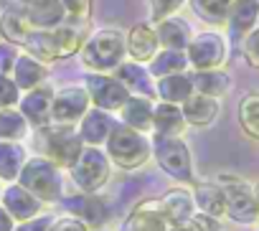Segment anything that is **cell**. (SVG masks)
I'll return each instance as SVG.
<instances>
[{
	"mask_svg": "<svg viewBox=\"0 0 259 231\" xmlns=\"http://www.w3.org/2000/svg\"><path fill=\"white\" fill-rule=\"evenodd\" d=\"M84 41H87V28H81L79 23H64L54 31H33L23 49L33 59L49 64L79 54Z\"/></svg>",
	"mask_w": 259,
	"mask_h": 231,
	"instance_id": "obj_1",
	"label": "cell"
},
{
	"mask_svg": "<svg viewBox=\"0 0 259 231\" xmlns=\"http://www.w3.org/2000/svg\"><path fill=\"white\" fill-rule=\"evenodd\" d=\"M81 61L94 74H112L127 56L124 33L119 28H102L92 36H87L81 46Z\"/></svg>",
	"mask_w": 259,
	"mask_h": 231,
	"instance_id": "obj_2",
	"label": "cell"
},
{
	"mask_svg": "<svg viewBox=\"0 0 259 231\" xmlns=\"http://www.w3.org/2000/svg\"><path fill=\"white\" fill-rule=\"evenodd\" d=\"M107 155L124 170H135L140 168L148 155H150V143L143 132H135V130H130L124 127L122 122L114 125V130L109 132L107 137Z\"/></svg>",
	"mask_w": 259,
	"mask_h": 231,
	"instance_id": "obj_3",
	"label": "cell"
},
{
	"mask_svg": "<svg viewBox=\"0 0 259 231\" xmlns=\"http://www.w3.org/2000/svg\"><path fill=\"white\" fill-rule=\"evenodd\" d=\"M188 66H193V71H208V69H221L229 59V43L224 38V33L219 31H201L193 33L188 49Z\"/></svg>",
	"mask_w": 259,
	"mask_h": 231,
	"instance_id": "obj_4",
	"label": "cell"
},
{
	"mask_svg": "<svg viewBox=\"0 0 259 231\" xmlns=\"http://www.w3.org/2000/svg\"><path fill=\"white\" fill-rule=\"evenodd\" d=\"M21 188H26L38 201H56L61 196L59 168L49 158H33L21 170Z\"/></svg>",
	"mask_w": 259,
	"mask_h": 231,
	"instance_id": "obj_5",
	"label": "cell"
},
{
	"mask_svg": "<svg viewBox=\"0 0 259 231\" xmlns=\"http://www.w3.org/2000/svg\"><path fill=\"white\" fill-rule=\"evenodd\" d=\"M69 170H71V180L81 193H97L109 178V160L99 148L84 145V150L79 153V158Z\"/></svg>",
	"mask_w": 259,
	"mask_h": 231,
	"instance_id": "obj_6",
	"label": "cell"
},
{
	"mask_svg": "<svg viewBox=\"0 0 259 231\" xmlns=\"http://www.w3.org/2000/svg\"><path fill=\"white\" fill-rule=\"evenodd\" d=\"M153 150H155V158H158L160 168H163L170 178H176V180H181V183H191V180H193L191 153H188V145H186L181 137L155 135Z\"/></svg>",
	"mask_w": 259,
	"mask_h": 231,
	"instance_id": "obj_7",
	"label": "cell"
},
{
	"mask_svg": "<svg viewBox=\"0 0 259 231\" xmlns=\"http://www.w3.org/2000/svg\"><path fill=\"white\" fill-rule=\"evenodd\" d=\"M84 89L89 94V102L97 107V109H104V112H119L124 107V102L133 97L112 74H87L84 79Z\"/></svg>",
	"mask_w": 259,
	"mask_h": 231,
	"instance_id": "obj_8",
	"label": "cell"
},
{
	"mask_svg": "<svg viewBox=\"0 0 259 231\" xmlns=\"http://www.w3.org/2000/svg\"><path fill=\"white\" fill-rule=\"evenodd\" d=\"M46 130V155L49 160L59 168L66 165L71 168L79 153L84 150V143L76 132L74 125H56V127H44Z\"/></svg>",
	"mask_w": 259,
	"mask_h": 231,
	"instance_id": "obj_9",
	"label": "cell"
},
{
	"mask_svg": "<svg viewBox=\"0 0 259 231\" xmlns=\"http://www.w3.org/2000/svg\"><path fill=\"white\" fill-rule=\"evenodd\" d=\"M89 94L84 86H64L54 91V104H51V122L56 125H76L87 109H89Z\"/></svg>",
	"mask_w": 259,
	"mask_h": 231,
	"instance_id": "obj_10",
	"label": "cell"
},
{
	"mask_svg": "<svg viewBox=\"0 0 259 231\" xmlns=\"http://www.w3.org/2000/svg\"><path fill=\"white\" fill-rule=\"evenodd\" d=\"M221 191H224V201H226V216H231L236 223H254L259 218L256 203H254V191L246 183L234 180V183L221 186Z\"/></svg>",
	"mask_w": 259,
	"mask_h": 231,
	"instance_id": "obj_11",
	"label": "cell"
},
{
	"mask_svg": "<svg viewBox=\"0 0 259 231\" xmlns=\"http://www.w3.org/2000/svg\"><path fill=\"white\" fill-rule=\"evenodd\" d=\"M112 76L133 94V97H145V99H158L155 97V79L150 76L148 66L145 64H138V61H122Z\"/></svg>",
	"mask_w": 259,
	"mask_h": 231,
	"instance_id": "obj_12",
	"label": "cell"
},
{
	"mask_svg": "<svg viewBox=\"0 0 259 231\" xmlns=\"http://www.w3.org/2000/svg\"><path fill=\"white\" fill-rule=\"evenodd\" d=\"M127 43V56L130 61H138V64H150L155 59V54L160 51L158 43V33L153 23H138L130 28V33L124 36Z\"/></svg>",
	"mask_w": 259,
	"mask_h": 231,
	"instance_id": "obj_13",
	"label": "cell"
},
{
	"mask_svg": "<svg viewBox=\"0 0 259 231\" xmlns=\"http://www.w3.org/2000/svg\"><path fill=\"white\" fill-rule=\"evenodd\" d=\"M51 104H54V91L46 86H36L26 91V97L18 102V112L26 117V122L36 127H49L51 125Z\"/></svg>",
	"mask_w": 259,
	"mask_h": 231,
	"instance_id": "obj_14",
	"label": "cell"
},
{
	"mask_svg": "<svg viewBox=\"0 0 259 231\" xmlns=\"http://www.w3.org/2000/svg\"><path fill=\"white\" fill-rule=\"evenodd\" d=\"M114 120H112V114L104 112V109H87V114L79 120V137L84 145H92V148H99L102 143H107L109 132L114 130Z\"/></svg>",
	"mask_w": 259,
	"mask_h": 231,
	"instance_id": "obj_15",
	"label": "cell"
},
{
	"mask_svg": "<svg viewBox=\"0 0 259 231\" xmlns=\"http://www.w3.org/2000/svg\"><path fill=\"white\" fill-rule=\"evenodd\" d=\"M155 33H158V43L165 51H186L193 31L188 26V21H183L181 16H168L163 21L155 23Z\"/></svg>",
	"mask_w": 259,
	"mask_h": 231,
	"instance_id": "obj_16",
	"label": "cell"
},
{
	"mask_svg": "<svg viewBox=\"0 0 259 231\" xmlns=\"http://www.w3.org/2000/svg\"><path fill=\"white\" fill-rule=\"evenodd\" d=\"M168 226L160 201H143L124 221V231H168Z\"/></svg>",
	"mask_w": 259,
	"mask_h": 231,
	"instance_id": "obj_17",
	"label": "cell"
},
{
	"mask_svg": "<svg viewBox=\"0 0 259 231\" xmlns=\"http://www.w3.org/2000/svg\"><path fill=\"white\" fill-rule=\"evenodd\" d=\"M23 13L36 31H54L69 21L61 0H33Z\"/></svg>",
	"mask_w": 259,
	"mask_h": 231,
	"instance_id": "obj_18",
	"label": "cell"
},
{
	"mask_svg": "<svg viewBox=\"0 0 259 231\" xmlns=\"http://www.w3.org/2000/svg\"><path fill=\"white\" fill-rule=\"evenodd\" d=\"M153 109L155 102L145 99V97H130L124 102V107L119 109L122 125L135 130V132H150L153 130Z\"/></svg>",
	"mask_w": 259,
	"mask_h": 231,
	"instance_id": "obj_19",
	"label": "cell"
},
{
	"mask_svg": "<svg viewBox=\"0 0 259 231\" xmlns=\"http://www.w3.org/2000/svg\"><path fill=\"white\" fill-rule=\"evenodd\" d=\"M219 99L213 97H203V94H191L183 104H181V112H183V117H186V125H193V127H206L211 125L216 117H219Z\"/></svg>",
	"mask_w": 259,
	"mask_h": 231,
	"instance_id": "obj_20",
	"label": "cell"
},
{
	"mask_svg": "<svg viewBox=\"0 0 259 231\" xmlns=\"http://www.w3.org/2000/svg\"><path fill=\"white\" fill-rule=\"evenodd\" d=\"M153 130L155 135H165V137H181L186 130V117L178 104H168V102H155L153 109Z\"/></svg>",
	"mask_w": 259,
	"mask_h": 231,
	"instance_id": "obj_21",
	"label": "cell"
},
{
	"mask_svg": "<svg viewBox=\"0 0 259 231\" xmlns=\"http://www.w3.org/2000/svg\"><path fill=\"white\" fill-rule=\"evenodd\" d=\"M11 79H13V84L18 89L31 91V89L41 86V81L46 79V64L38 61V59H33L31 54H21L16 59L13 71H11Z\"/></svg>",
	"mask_w": 259,
	"mask_h": 231,
	"instance_id": "obj_22",
	"label": "cell"
},
{
	"mask_svg": "<svg viewBox=\"0 0 259 231\" xmlns=\"http://www.w3.org/2000/svg\"><path fill=\"white\" fill-rule=\"evenodd\" d=\"M69 208L74 213V218L84 221L87 226H102L109 216L107 211V203L97 196V193H81L76 198L69 201Z\"/></svg>",
	"mask_w": 259,
	"mask_h": 231,
	"instance_id": "obj_23",
	"label": "cell"
},
{
	"mask_svg": "<svg viewBox=\"0 0 259 231\" xmlns=\"http://www.w3.org/2000/svg\"><path fill=\"white\" fill-rule=\"evenodd\" d=\"M229 28L236 36H246L259 26V0H231V11H229Z\"/></svg>",
	"mask_w": 259,
	"mask_h": 231,
	"instance_id": "obj_24",
	"label": "cell"
},
{
	"mask_svg": "<svg viewBox=\"0 0 259 231\" xmlns=\"http://www.w3.org/2000/svg\"><path fill=\"white\" fill-rule=\"evenodd\" d=\"M191 74V84L196 94L203 97H213L221 99L229 89H231V76L224 69H208V71H188Z\"/></svg>",
	"mask_w": 259,
	"mask_h": 231,
	"instance_id": "obj_25",
	"label": "cell"
},
{
	"mask_svg": "<svg viewBox=\"0 0 259 231\" xmlns=\"http://www.w3.org/2000/svg\"><path fill=\"white\" fill-rule=\"evenodd\" d=\"M191 94H193V84H191V74L188 71L155 79V97L160 102H168V104H178L181 107Z\"/></svg>",
	"mask_w": 259,
	"mask_h": 231,
	"instance_id": "obj_26",
	"label": "cell"
},
{
	"mask_svg": "<svg viewBox=\"0 0 259 231\" xmlns=\"http://www.w3.org/2000/svg\"><path fill=\"white\" fill-rule=\"evenodd\" d=\"M3 203H6L8 216H11V218H18V221H31V218L38 213V208H41L38 198H33V196H31L26 188H21V186L6 188Z\"/></svg>",
	"mask_w": 259,
	"mask_h": 231,
	"instance_id": "obj_27",
	"label": "cell"
},
{
	"mask_svg": "<svg viewBox=\"0 0 259 231\" xmlns=\"http://www.w3.org/2000/svg\"><path fill=\"white\" fill-rule=\"evenodd\" d=\"M33 31L36 28L31 26V21L26 18V13L21 8H11L0 16V36H6V41L13 46H26V41Z\"/></svg>",
	"mask_w": 259,
	"mask_h": 231,
	"instance_id": "obj_28",
	"label": "cell"
},
{
	"mask_svg": "<svg viewBox=\"0 0 259 231\" xmlns=\"http://www.w3.org/2000/svg\"><path fill=\"white\" fill-rule=\"evenodd\" d=\"M193 203H196L198 211H203L208 218H221V216H226V201H224L221 186L198 183V186H196V193H193Z\"/></svg>",
	"mask_w": 259,
	"mask_h": 231,
	"instance_id": "obj_29",
	"label": "cell"
},
{
	"mask_svg": "<svg viewBox=\"0 0 259 231\" xmlns=\"http://www.w3.org/2000/svg\"><path fill=\"white\" fill-rule=\"evenodd\" d=\"M148 71H150L153 79L183 74V71H188V56H186V51H165V49H160L155 54V59L148 64Z\"/></svg>",
	"mask_w": 259,
	"mask_h": 231,
	"instance_id": "obj_30",
	"label": "cell"
},
{
	"mask_svg": "<svg viewBox=\"0 0 259 231\" xmlns=\"http://www.w3.org/2000/svg\"><path fill=\"white\" fill-rule=\"evenodd\" d=\"M160 208L168 218V223H181V221H188L193 216V198L186 193V191H168L163 198H160Z\"/></svg>",
	"mask_w": 259,
	"mask_h": 231,
	"instance_id": "obj_31",
	"label": "cell"
},
{
	"mask_svg": "<svg viewBox=\"0 0 259 231\" xmlns=\"http://www.w3.org/2000/svg\"><path fill=\"white\" fill-rule=\"evenodd\" d=\"M188 3H191V11L211 26H224L229 21L231 0H188Z\"/></svg>",
	"mask_w": 259,
	"mask_h": 231,
	"instance_id": "obj_32",
	"label": "cell"
},
{
	"mask_svg": "<svg viewBox=\"0 0 259 231\" xmlns=\"http://www.w3.org/2000/svg\"><path fill=\"white\" fill-rule=\"evenodd\" d=\"M26 132H28V122L18 109L13 107L0 109V137H3V143H16L26 137Z\"/></svg>",
	"mask_w": 259,
	"mask_h": 231,
	"instance_id": "obj_33",
	"label": "cell"
},
{
	"mask_svg": "<svg viewBox=\"0 0 259 231\" xmlns=\"http://www.w3.org/2000/svg\"><path fill=\"white\" fill-rule=\"evenodd\" d=\"M23 160H26V153L21 145L0 143V178H6V180L18 178L23 170Z\"/></svg>",
	"mask_w": 259,
	"mask_h": 231,
	"instance_id": "obj_34",
	"label": "cell"
},
{
	"mask_svg": "<svg viewBox=\"0 0 259 231\" xmlns=\"http://www.w3.org/2000/svg\"><path fill=\"white\" fill-rule=\"evenodd\" d=\"M239 122L246 135L259 140V91H251L239 104Z\"/></svg>",
	"mask_w": 259,
	"mask_h": 231,
	"instance_id": "obj_35",
	"label": "cell"
},
{
	"mask_svg": "<svg viewBox=\"0 0 259 231\" xmlns=\"http://www.w3.org/2000/svg\"><path fill=\"white\" fill-rule=\"evenodd\" d=\"M61 6L66 11V18L76 23H87L92 13V0H61Z\"/></svg>",
	"mask_w": 259,
	"mask_h": 231,
	"instance_id": "obj_36",
	"label": "cell"
},
{
	"mask_svg": "<svg viewBox=\"0 0 259 231\" xmlns=\"http://www.w3.org/2000/svg\"><path fill=\"white\" fill-rule=\"evenodd\" d=\"M18 99H21V89L13 84V79H11V76L0 74V109L13 107Z\"/></svg>",
	"mask_w": 259,
	"mask_h": 231,
	"instance_id": "obj_37",
	"label": "cell"
},
{
	"mask_svg": "<svg viewBox=\"0 0 259 231\" xmlns=\"http://www.w3.org/2000/svg\"><path fill=\"white\" fill-rule=\"evenodd\" d=\"M244 56L254 69H259V26L244 36Z\"/></svg>",
	"mask_w": 259,
	"mask_h": 231,
	"instance_id": "obj_38",
	"label": "cell"
},
{
	"mask_svg": "<svg viewBox=\"0 0 259 231\" xmlns=\"http://www.w3.org/2000/svg\"><path fill=\"white\" fill-rule=\"evenodd\" d=\"M21 56V51H18V46H13V43H0V74H11L13 71V66H16V59Z\"/></svg>",
	"mask_w": 259,
	"mask_h": 231,
	"instance_id": "obj_39",
	"label": "cell"
},
{
	"mask_svg": "<svg viewBox=\"0 0 259 231\" xmlns=\"http://www.w3.org/2000/svg\"><path fill=\"white\" fill-rule=\"evenodd\" d=\"M186 0H150V8H153V18L155 21H163L168 16H173Z\"/></svg>",
	"mask_w": 259,
	"mask_h": 231,
	"instance_id": "obj_40",
	"label": "cell"
},
{
	"mask_svg": "<svg viewBox=\"0 0 259 231\" xmlns=\"http://www.w3.org/2000/svg\"><path fill=\"white\" fill-rule=\"evenodd\" d=\"M49 231H89V226L74 216H66V218H59L54 223H49Z\"/></svg>",
	"mask_w": 259,
	"mask_h": 231,
	"instance_id": "obj_41",
	"label": "cell"
},
{
	"mask_svg": "<svg viewBox=\"0 0 259 231\" xmlns=\"http://www.w3.org/2000/svg\"><path fill=\"white\" fill-rule=\"evenodd\" d=\"M168 231H203V223L188 218V221H181V223H170Z\"/></svg>",
	"mask_w": 259,
	"mask_h": 231,
	"instance_id": "obj_42",
	"label": "cell"
},
{
	"mask_svg": "<svg viewBox=\"0 0 259 231\" xmlns=\"http://www.w3.org/2000/svg\"><path fill=\"white\" fill-rule=\"evenodd\" d=\"M16 231H49V221L46 218H41V221H26L21 228H16Z\"/></svg>",
	"mask_w": 259,
	"mask_h": 231,
	"instance_id": "obj_43",
	"label": "cell"
},
{
	"mask_svg": "<svg viewBox=\"0 0 259 231\" xmlns=\"http://www.w3.org/2000/svg\"><path fill=\"white\" fill-rule=\"evenodd\" d=\"M0 231H13V218L3 208H0Z\"/></svg>",
	"mask_w": 259,
	"mask_h": 231,
	"instance_id": "obj_44",
	"label": "cell"
},
{
	"mask_svg": "<svg viewBox=\"0 0 259 231\" xmlns=\"http://www.w3.org/2000/svg\"><path fill=\"white\" fill-rule=\"evenodd\" d=\"M254 203H256V213H259V183H256V188H254Z\"/></svg>",
	"mask_w": 259,
	"mask_h": 231,
	"instance_id": "obj_45",
	"label": "cell"
}]
</instances>
